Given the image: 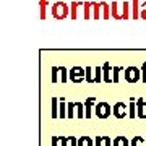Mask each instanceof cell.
<instances>
[{"instance_id":"cell-1","label":"cell","mask_w":146,"mask_h":146,"mask_svg":"<svg viewBox=\"0 0 146 146\" xmlns=\"http://www.w3.org/2000/svg\"><path fill=\"white\" fill-rule=\"evenodd\" d=\"M122 7H123V10L120 11L117 2H112V3H110V15L114 16V20H128V16H130V8H131L130 3H128V2H123Z\"/></svg>"},{"instance_id":"cell-2","label":"cell","mask_w":146,"mask_h":146,"mask_svg":"<svg viewBox=\"0 0 146 146\" xmlns=\"http://www.w3.org/2000/svg\"><path fill=\"white\" fill-rule=\"evenodd\" d=\"M68 8H70V7H68L67 3L57 2V3L52 5V16L55 18V20H63V18L68 16Z\"/></svg>"},{"instance_id":"cell-3","label":"cell","mask_w":146,"mask_h":146,"mask_svg":"<svg viewBox=\"0 0 146 146\" xmlns=\"http://www.w3.org/2000/svg\"><path fill=\"white\" fill-rule=\"evenodd\" d=\"M125 81L130 84H135L140 81V75H141V68L138 67H127L125 72Z\"/></svg>"},{"instance_id":"cell-4","label":"cell","mask_w":146,"mask_h":146,"mask_svg":"<svg viewBox=\"0 0 146 146\" xmlns=\"http://www.w3.org/2000/svg\"><path fill=\"white\" fill-rule=\"evenodd\" d=\"M68 78L72 80L73 83H81L84 78H86V70L81 67H73L70 72H68Z\"/></svg>"},{"instance_id":"cell-5","label":"cell","mask_w":146,"mask_h":146,"mask_svg":"<svg viewBox=\"0 0 146 146\" xmlns=\"http://www.w3.org/2000/svg\"><path fill=\"white\" fill-rule=\"evenodd\" d=\"M94 114L98 115L99 119H107L112 114V107L107 102H98L96 107H94Z\"/></svg>"},{"instance_id":"cell-6","label":"cell","mask_w":146,"mask_h":146,"mask_svg":"<svg viewBox=\"0 0 146 146\" xmlns=\"http://www.w3.org/2000/svg\"><path fill=\"white\" fill-rule=\"evenodd\" d=\"M112 112H114V115L117 117V119H123V117H127V104L125 102H117V104H114Z\"/></svg>"},{"instance_id":"cell-7","label":"cell","mask_w":146,"mask_h":146,"mask_svg":"<svg viewBox=\"0 0 146 146\" xmlns=\"http://www.w3.org/2000/svg\"><path fill=\"white\" fill-rule=\"evenodd\" d=\"M110 73H112V65H110L109 62H106L104 65H102V81H104V83H114Z\"/></svg>"},{"instance_id":"cell-8","label":"cell","mask_w":146,"mask_h":146,"mask_svg":"<svg viewBox=\"0 0 146 146\" xmlns=\"http://www.w3.org/2000/svg\"><path fill=\"white\" fill-rule=\"evenodd\" d=\"M136 115L140 119H145L146 112H145V98H138L136 99Z\"/></svg>"},{"instance_id":"cell-9","label":"cell","mask_w":146,"mask_h":146,"mask_svg":"<svg viewBox=\"0 0 146 146\" xmlns=\"http://www.w3.org/2000/svg\"><path fill=\"white\" fill-rule=\"evenodd\" d=\"M96 102V98H88L86 102H84V117L89 119L91 114H93V104Z\"/></svg>"},{"instance_id":"cell-10","label":"cell","mask_w":146,"mask_h":146,"mask_svg":"<svg viewBox=\"0 0 146 146\" xmlns=\"http://www.w3.org/2000/svg\"><path fill=\"white\" fill-rule=\"evenodd\" d=\"M140 10L141 7L138 3V0H131V18L133 20H140Z\"/></svg>"},{"instance_id":"cell-11","label":"cell","mask_w":146,"mask_h":146,"mask_svg":"<svg viewBox=\"0 0 146 146\" xmlns=\"http://www.w3.org/2000/svg\"><path fill=\"white\" fill-rule=\"evenodd\" d=\"M114 146H130V143H128V140H127L125 136H115Z\"/></svg>"},{"instance_id":"cell-12","label":"cell","mask_w":146,"mask_h":146,"mask_svg":"<svg viewBox=\"0 0 146 146\" xmlns=\"http://www.w3.org/2000/svg\"><path fill=\"white\" fill-rule=\"evenodd\" d=\"M93 8H94V15H93V18H94V20H101V11H102V2H101V3H93Z\"/></svg>"},{"instance_id":"cell-13","label":"cell","mask_w":146,"mask_h":146,"mask_svg":"<svg viewBox=\"0 0 146 146\" xmlns=\"http://www.w3.org/2000/svg\"><path fill=\"white\" fill-rule=\"evenodd\" d=\"M67 104H65V99L63 98H60V106H58V117H67Z\"/></svg>"},{"instance_id":"cell-14","label":"cell","mask_w":146,"mask_h":146,"mask_svg":"<svg viewBox=\"0 0 146 146\" xmlns=\"http://www.w3.org/2000/svg\"><path fill=\"white\" fill-rule=\"evenodd\" d=\"M102 81V67H96L94 68V83L99 84Z\"/></svg>"},{"instance_id":"cell-15","label":"cell","mask_w":146,"mask_h":146,"mask_svg":"<svg viewBox=\"0 0 146 146\" xmlns=\"http://www.w3.org/2000/svg\"><path fill=\"white\" fill-rule=\"evenodd\" d=\"M110 18V5L102 2V20H109Z\"/></svg>"},{"instance_id":"cell-16","label":"cell","mask_w":146,"mask_h":146,"mask_svg":"<svg viewBox=\"0 0 146 146\" xmlns=\"http://www.w3.org/2000/svg\"><path fill=\"white\" fill-rule=\"evenodd\" d=\"M83 7H84V20H89V18H91V8H93V3H91V2H84Z\"/></svg>"},{"instance_id":"cell-17","label":"cell","mask_w":146,"mask_h":146,"mask_svg":"<svg viewBox=\"0 0 146 146\" xmlns=\"http://www.w3.org/2000/svg\"><path fill=\"white\" fill-rule=\"evenodd\" d=\"M78 146H93V140L89 136H81L78 140Z\"/></svg>"},{"instance_id":"cell-18","label":"cell","mask_w":146,"mask_h":146,"mask_svg":"<svg viewBox=\"0 0 146 146\" xmlns=\"http://www.w3.org/2000/svg\"><path fill=\"white\" fill-rule=\"evenodd\" d=\"M52 117H58V99L57 98H52Z\"/></svg>"},{"instance_id":"cell-19","label":"cell","mask_w":146,"mask_h":146,"mask_svg":"<svg viewBox=\"0 0 146 146\" xmlns=\"http://www.w3.org/2000/svg\"><path fill=\"white\" fill-rule=\"evenodd\" d=\"M128 115H130L131 119H133V117H136V101L135 99H131L130 101V107H128Z\"/></svg>"},{"instance_id":"cell-20","label":"cell","mask_w":146,"mask_h":146,"mask_svg":"<svg viewBox=\"0 0 146 146\" xmlns=\"http://www.w3.org/2000/svg\"><path fill=\"white\" fill-rule=\"evenodd\" d=\"M41 7V20H46V10H47V0H39Z\"/></svg>"},{"instance_id":"cell-21","label":"cell","mask_w":146,"mask_h":146,"mask_svg":"<svg viewBox=\"0 0 146 146\" xmlns=\"http://www.w3.org/2000/svg\"><path fill=\"white\" fill-rule=\"evenodd\" d=\"M58 70H60V81H62V83H67V80H68V70L65 67H58Z\"/></svg>"},{"instance_id":"cell-22","label":"cell","mask_w":146,"mask_h":146,"mask_svg":"<svg viewBox=\"0 0 146 146\" xmlns=\"http://www.w3.org/2000/svg\"><path fill=\"white\" fill-rule=\"evenodd\" d=\"M58 75H60L58 67H52V76H50V81L52 83H58Z\"/></svg>"},{"instance_id":"cell-23","label":"cell","mask_w":146,"mask_h":146,"mask_svg":"<svg viewBox=\"0 0 146 146\" xmlns=\"http://www.w3.org/2000/svg\"><path fill=\"white\" fill-rule=\"evenodd\" d=\"M78 5L80 3H76V2H73L72 5H70V8H72V11H70V18H72V20H76V10H78Z\"/></svg>"},{"instance_id":"cell-24","label":"cell","mask_w":146,"mask_h":146,"mask_svg":"<svg viewBox=\"0 0 146 146\" xmlns=\"http://www.w3.org/2000/svg\"><path fill=\"white\" fill-rule=\"evenodd\" d=\"M84 70H86V81H88V83H94V76H93V70H91V67H86L84 68Z\"/></svg>"},{"instance_id":"cell-25","label":"cell","mask_w":146,"mask_h":146,"mask_svg":"<svg viewBox=\"0 0 146 146\" xmlns=\"http://www.w3.org/2000/svg\"><path fill=\"white\" fill-rule=\"evenodd\" d=\"M119 73H120V67H112V81L119 83Z\"/></svg>"},{"instance_id":"cell-26","label":"cell","mask_w":146,"mask_h":146,"mask_svg":"<svg viewBox=\"0 0 146 146\" xmlns=\"http://www.w3.org/2000/svg\"><path fill=\"white\" fill-rule=\"evenodd\" d=\"M75 107L78 109V117L80 119L84 117V104H81V102H75Z\"/></svg>"},{"instance_id":"cell-27","label":"cell","mask_w":146,"mask_h":146,"mask_svg":"<svg viewBox=\"0 0 146 146\" xmlns=\"http://www.w3.org/2000/svg\"><path fill=\"white\" fill-rule=\"evenodd\" d=\"M141 145H143V138L141 136H135L130 143V146H141Z\"/></svg>"},{"instance_id":"cell-28","label":"cell","mask_w":146,"mask_h":146,"mask_svg":"<svg viewBox=\"0 0 146 146\" xmlns=\"http://www.w3.org/2000/svg\"><path fill=\"white\" fill-rule=\"evenodd\" d=\"M73 109H75V102H68L67 104V117H70V119H72L73 117Z\"/></svg>"},{"instance_id":"cell-29","label":"cell","mask_w":146,"mask_h":146,"mask_svg":"<svg viewBox=\"0 0 146 146\" xmlns=\"http://www.w3.org/2000/svg\"><path fill=\"white\" fill-rule=\"evenodd\" d=\"M141 81L146 83V62L141 65Z\"/></svg>"},{"instance_id":"cell-30","label":"cell","mask_w":146,"mask_h":146,"mask_svg":"<svg viewBox=\"0 0 146 146\" xmlns=\"http://www.w3.org/2000/svg\"><path fill=\"white\" fill-rule=\"evenodd\" d=\"M140 18L141 20H146V2L141 5V10H140Z\"/></svg>"},{"instance_id":"cell-31","label":"cell","mask_w":146,"mask_h":146,"mask_svg":"<svg viewBox=\"0 0 146 146\" xmlns=\"http://www.w3.org/2000/svg\"><path fill=\"white\" fill-rule=\"evenodd\" d=\"M102 141H104V146H112V140L109 136H102Z\"/></svg>"},{"instance_id":"cell-32","label":"cell","mask_w":146,"mask_h":146,"mask_svg":"<svg viewBox=\"0 0 146 146\" xmlns=\"http://www.w3.org/2000/svg\"><path fill=\"white\" fill-rule=\"evenodd\" d=\"M101 141H102V136H96V140H94L96 146H101Z\"/></svg>"},{"instance_id":"cell-33","label":"cell","mask_w":146,"mask_h":146,"mask_svg":"<svg viewBox=\"0 0 146 146\" xmlns=\"http://www.w3.org/2000/svg\"><path fill=\"white\" fill-rule=\"evenodd\" d=\"M58 140H60L58 136H54V138H52V146H57V141Z\"/></svg>"}]
</instances>
